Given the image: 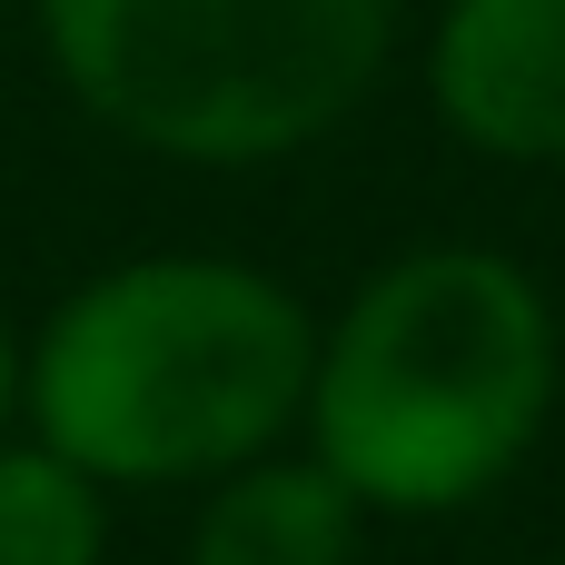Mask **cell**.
<instances>
[{
  "label": "cell",
  "mask_w": 565,
  "mask_h": 565,
  "mask_svg": "<svg viewBox=\"0 0 565 565\" xmlns=\"http://www.w3.org/2000/svg\"><path fill=\"white\" fill-rule=\"evenodd\" d=\"M565 387V328L536 268L507 248H407L318 318L308 367V457L367 516H467L497 497Z\"/></svg>",
  "instance_id": "2"
},
{
  "label": "cell",
  "mask_w": 565,
  "mask_h": 565,
  "mask_svg": "<svg viewBox=\"0 0 565 565\" xmlns=\"http://www.w3.org/2000/svg\"><path fill=\"white\" fill-rule=\"evenodd\" d=\"M109 556V497L50 457L30 427L0 437V565H99Z\"/></svg>",
  "instance_id": "6"
},
{
  "label": "cell",
  "mask_w": 565,
  "mask_h": 565,
  "mask_svg": "<svg viewBox=\"0 0 565 565\" xmlns=\"http://www.w3.org/2000/svg\"><path fill=\"white\" fill-rule=\"evenodd\" d=\"M318 308L248 258H119L20 338V427L99 497L218 487L308 417Z\"/></svg>",
  "instance_id": "1"
},
{
  "label": "cell",
  "mask_w": 565,
  "mask_h": 565,
  "mask_svg": "<svg viewBox=\"0 0 565 565\" xmlns=\"http://www.w3.org/2000/svg\"><path fill=\"white\" fill-rule=\"evenodd\" d=\"M447 139L507 169H565V0H447L427 30Z\"/></svg>",
  "instance_id": "4"
},
{
  "label": "cell",
  "mask_w": 565,
  "mask_h": 565,
  "mask_svg": "<svg viewBox=\"0 0 565 565\" xmlns=\"http://www.w3.org/2000/svg\"><path fill=\"white\" fill-rule=\"evenodd\" d=\"M367 507L318 467V457H258L199 497L189 565H358Z\"/></svg>",
  "instance_id": "5"
},
{
  "label": "cell",
  "mask_w": 565,
  "mask_h": 565,
  "mask_svg": "<svg viewBox=\"0 0 565 565\" xmlns=\"http://www.w3.org/2000/svg\"><path fill=\"white\" fill-rule=\"evenodd\" d=\"M40 50L109 139L278 169L387 79L397 0H40Z\"/></svg>",
  "instance_id": "3"
},
{
  "label": "cell",
  "mask_w": 565,
  "mask_h": 565,
  "mask_svg": "<svg viewBox=\"0 0 565 565\" xmlns=\"http://www.w3.org/2000/svg\"><path fill=\"white\" fill-rule=\"evenodd\" d=\"M20 427V328L0 318V437Z\"/></svg>",
  "instance_id": "7"
}]
</instances>
